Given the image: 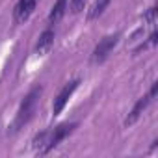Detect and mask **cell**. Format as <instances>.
Returning a JSON list of instances; mask_svg holds the SVG:
<instances>
[{
	"label": "cell",
	"instance_id": "6da1fadb",
	"mask_svg": "<svg viewBox=\"0 0 158 158\" xmlns=\"http://www.w3.org/2000/svg\"><path fill=\"white\" fill-rule=\"evenodd\" d=\"M43 95V86H34L21 101V106L17 110V115H15V121L11 123V132H19L21 128H24V125H28L35 114V108H37V102Z\"/></svg>",
	"mask_w": 158,
	"mask_h": 158
},
{
	"label": "cell",
	"instance_id": "7a4b0ae2",
	"mask_svg": "<svg viewBox=\"0 0 158 158\" xmlns=\"http://www.w3.org/2000/svg\"><path fill=\"white\" fill-rule=\"evenodd\" d=\"M78 128V123L76 121H67V123H61V125H58V127H54L52 130H48V134H47V141H45V147H43V151H41V154L39 156H45V154H48L52 149H56L65 138H69L74 130Z\"/></svg>",
	"mask_w": 158,
	"mask_h": 158
},
{
	"label": "cell",
	"instance_id": "3957f363",
	"mask_svg": "<svg viewBox=\"0 0 158 158\" xmlns=\"http://www.w3.org/2000/svg\"><path fill=\"white\" fill-rule=\"evenodd\" d=\"M119 39H121V34H119V32L104 35V37L95 45V48H93V52H91V63H93V65L104 63V61L110 58V54L114 52V48L117 47Z\"/></svg>",
	"mask_w": 158,
	"mask_h": 158
},
{
	"label": "cell",
	"instance_id": "277c9868",
	"mask_svg": "<svg viewBox=\"0 0 158 158\" xmlns=\"http://www.w3.org/2000/svg\"><path fill=\"white\" fill-rule=\"evenodd\" d=\"M78 86H80V80H71V82H67L63 88H61V91L56 95V99H54V102H52V117H58L61 112H63V108L67 106V102H69V99L74 95V91L78 89Z\"/></svg>",
	"mask_w": 158,
	"mask_h": 158
},
{
	"label": "cell",
	"instance_id": "5b68a950",
	"mask_svg": "<svg viewBox=\"0 0 158 158\" xmlns=\"http://www.w3.org/2000/svg\"><path fill=\"white\" fill-rule=\"evenodd\" d=\"M37 2L39 0H19L13 8V23L15 24H24L32 17V13L35 11Z\"/></svg>",
	"mask_w": 158,
	"mask_h": 158
},
{
	"label": "cell",
	"instance_id": "8992f818",
	"mask_svg": "<svg viewBox=\"0 0 158 158\" xmlns=\"http://www.w3.org/2000/svg\"><path fill=\"white\" fill-rule=\"evenodd\" d=\"M151 95L147 93V95H143V97H139L136 102H134V106H132V110L128 112V115H127V119H125V127H132L134 123H138V119L141 117V114L147 110V106L151 104Z\"/></svg>",
	"mask_w": 158,
	"mask_h": 158
},
{
	"label": "cell",
	"instance_id": "52a82bcc",
	"mask_svg": "<svg viewBox=\"0 0 158 158\" xmlns=\"http://www.w3.org/2000/svg\"><path fill=\"white\" fill-rule=\"evenodd\" d=\"M54 37H56L54 26H47V28L41 32V35H39V39H37V43H35V52H37L39 56H45V54L52 48Z\"/></svg>",
	"mask_w": 158,
	"mask_h": 158
},
{
	"label": "cell",
	"instance_id": "ba28073f",
	"mask_svg": "<svg viewBox=\"0 0 158 158\" xmlns=\"http://www.w3.org/2000/svg\"><path fill=\"white\" fill-rule=\"evenodd\" d=\"M67 13V0H56L54 6L50 8V13H48V26H54L58 24Z\"/></svg>",
	"mask_w": 158,
	"mask_h": 158
},
{
	"label": "cell",
	"instance_id": "9c48e42d",
	"mask_svg": "<svg viewBox=\"0 0 158 158\" xmlns=\"http://www.w3.org/2000/svg\"><path fill=\"white\" fill-rule=\"evenodd\" d=\"M110 2H112V0H95L93 6H91L89 11H88V21H95V19H99V17L106 11V8L110 6Z\"/></svg>",
	"mask_w": 158,
	"mask_h": 158
},
{
	"label": "cell",
	"instance_id": "30bf717a",
	"mask_svg": "<svg viewBox=\"0 0 158 158\" xmlns=\"http://www.w3.org/2000/svg\"><path fill=\"white\" fill-rule=\"evenodd\" d=\"M156 13H158V10H156V6H152V8H149L145 13H143V21L147 23V24H151V26H154V23H156Z\"/></svg>",
	"mask_w": 158,
	"mask_h": 158
},
{
	"label": "cell",
	"instance_id": "8fae6325",
	"mask_svg": "<svg viewBox=\"0 0 158 158\" xmlns=\"http://www.w3.org/2000/svg\"><path fill=\"white\" fill-rule=\"evenodd\" d=\"M84 6H86V0H71V4H69V11L73 13V15H76V13H80L82 10H84Z\"/></svg>",
	"mask_w": 158,
	"mask_h": 158
},
{
	"label": "cell",
	"instance_id": "7c38bea8",
	"mask_svg": "<svg viewBox=\"0 0 158 158\" xmlns=\"http://www.w3.org/2000/svg\"><path fill=\"white\" fill-rule=\"evenodd\" d=\"M156 89H158V82H152V84H151V89H149L151 99H154V97H156Z\"/></svg>",
	"mask_w": 158,
	"mask_h": 158
}]
</instances>
